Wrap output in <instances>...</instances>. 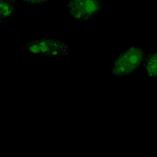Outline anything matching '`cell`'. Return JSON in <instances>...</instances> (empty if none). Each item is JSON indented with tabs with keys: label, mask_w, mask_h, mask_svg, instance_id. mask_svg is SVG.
Listing matches in <instances>:
<instances>
[{
	"label": "cell",
	"mask_w": 157,
	"mask_h": 157,
	"mask_svg": "<svg viewBox=\"0 0 157 157\" xmlns=\"http://www.w3.org/2000/svg\"><path fill=\"white\" fill-rule=\"evenodd\" d=\"M147 52L139 47H132L121 53L110 67V73L115 77H124L131 74L144 65Z\"/></svg>",
	"instance_id": "6da1fadb"
},
{
	"label": "cell",
	"mask_w": 157,
	"mask_h": 157,
	"mask_svg": "<svg viewBox=\"0 0 157 157\" xmlns=\"http://www.w3.org/2000/svg\"><path fill=\"white\" fill-rule=\"evenodd\" d=\"M25 48L30 53L42 56L59 57L70 54V48L63 40L53 38H39L28 42Z\"/></svg>",
	"instance_id": "7a4b0ae2"
},
{
	"label": "cell",
	"mask_w": 157,
	"mask_h": 157,
	"mask_svg": "<svg viewBox=\"0 0 157 157\" xmlns=\"http://www.w3.org/2000/svg\"><path fill=\"white\" fill-rule=\"evenodd\" d=\"M67 7L74 18L85 21L98 15L102 9V0H69Z\"/></svg>",
	"instance_id": "3957f363"
},
{
	"label": "cell",
	"mask_w": 157,
	"mask_h": 157,
	"mask_svg": "<svg viewBox=\"0 0 157 157\" xmlns=\"http://www.w3.org/2000/svg\"><path fill=\"white\" fill-rule=\"evenodd\" d=\"M18 5L15 0H1L0 19L2 23L10 18L18 9Z\"/></svg>",
	"instance_id": "277c9868"
},
{
	"label": "cell",
	"mask_w": 157,
	"mask_h": 157,
	"mask_svg": "<svg viewBox=\"0 0 157 157\" xmlns=\"http://www.w3.org/2000/svg\"><path fill=\"white\" fill-rule=\"evenodd\" d=\"M144 66L148 77L157 78V52L147 54Z\"/></svg>",
	"instance_id": "5b68a950"
},
{
	"label": "cell",
	"mask_w": 157,
	"mask_h": 157,
	"mask_svg": "<svg viewBox=\"0 0 157 157\" xmlns=\"http://www.w3.org/2000/svg\"><path fill=\"white\" fill-rule=\"evenodd\" d=\"M23 1L31 4H34V5H38V4H43L48 0H23Z\"/></svg>",
	"instance_id": "8992f818"
}]
</instances>
